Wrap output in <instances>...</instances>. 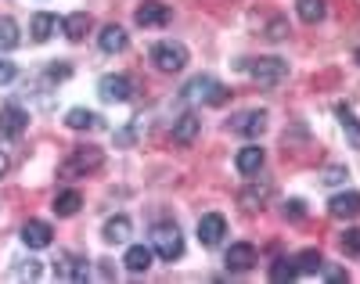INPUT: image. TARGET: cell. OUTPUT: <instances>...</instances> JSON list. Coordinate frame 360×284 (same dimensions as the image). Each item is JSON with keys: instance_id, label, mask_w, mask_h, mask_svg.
<instances>
[{"instance_id": "6da1fadb", "label": "cell", "mask_w": 360, "mask_h": 284, "mask_svg": "<svg viewBox=\"0 0 360 284\" xmlns=\"http://www.w3.org/2000/svg\"><path fill=\"white\" fill-rule=\"evenodd\" d=\"M180 101H184V105H224L227 90L213 76H195V79L184 83V90H180Z\"/></svg>"}, {"instance_id": "7a4b0ae2", "label": "cell", "mask_w": 360, "mask_h": 284, "mask_svg": "<svg viewBox=\"0 0 360 284\" xmlns=\"http://www.w3.org/2000/svg\"><path fill=\"white\" fill-rule=\"evenodd\" d=\"M101 162H105L101 148H72V155L62 162V169H58V173H62L65 180H76V176H86V173H98Z\"/></svg>"}, {"instance_id": "3957f363", "label": "cell", "mask_w": 360, "mask_h": 284, "mask_svg": "<svg viewBox=\"0 0 360 284\" xmlns=\"http://www.w3.org/2000/svg\"><path fill=\"white\" fill-rule=\"evenodd\" d=\"M152 252H155V256H162L166 263L184 256V238H180L176 224H155L152 227Z\"/></svg>"}, {"instance_id": "277c9868", "label": "cell", "mask_w": 360, "mask_h": 284, "mask_svg": "<svg viewBox=\"0 0 360 284\" xmlns=\"http://www.w3.org/2000/svg\"><path fill=\"white\" fill-rule=\"evenodd\" d=\"M249 76H252V83L274 90L288 79V65L281 58H256V61H249Z\"/></svg>"}, {"instance_id": "5b68a950", "label": "cell", "mask_w": 360, "mask_h": 284, "mask_svg": "<svg viewBox=\"0 0 360 284\" xmlns=\"http://www.w3.org/2000/svg\"><path fill=\"white\" fill-rule=\"evenodd\" d=\"M152 65L159 72H180L188 65V47L184 44H176V40H162L152 47Z\"/></svg>"}, {"instance_id": "8992f818", "label": "cell", "mask_w": 360, "mask_h": 284, "mask_svg": "<svg viewBox=\"0 0 360 284\" xmlns=\"http://www.w3.org/2000/svg\"><path fill=\"white\" fill-rule=\"evenodd\" d=\"M98 93H101V101H108V105H123V101L134 98V83H130V76H115V72H108V76H101Z\"/></svg>"}, {"instance_id": "52a82bcc", "label": "cell", "mask_w": 360, "mask_h": 284, "mask_svg": "<svg viewBox=\"0 0 360 284\" xmlns=\"http://www.w3.org/2000/svg\"><path fill=\"white\" fill-rule=\"evenodd\" d=\"M224 234H227V219H224L220 212H205V216L198 219V241H202L205 248H217V245L224 241Z\"/></svg>"}, {"instance_id": "ba28073f", "label": "cell", "mask_w": 360, "mask_h": 284, "mask_svg": "<svg viewBox=\"0 0 360 284\" xmlns=\"http://www.w3.org/2000/svg\"><path fill=\"white\" fill-rule=\"evenodd\" d=\"M25 126H29V115H25L22 105H4L0 108V134L4 137H22Z\"/></svg>"}, {"instance_id": "9c48e42d", "label": "cell", "mask_w": 360, "mask_h": 284, "mask_svg": "<svg viewBox=\"0 0 360 284\" xmlns=\"http://www.w3.org/2000/svg\"><path fill=\"white\" fill-rule=\"evenodd\" d=\"M198 134H202V119L195 115V112H184L176 122H173V144H180V148H188V144H195L198 141Z\"/></svg>"}, {"instance_id": "30bf717a", "label": "cell", "mask_w": 360, "mask_h": 284, "mask_svg": "<svg viewBox=\"0 0 360 284\" xmlns=\"http://www.w3.org/2000/svg\"><path fill=\"white\" fill-rule=\"evenodd\" d=\"M137 25H144V29H162V25H169V8L166 4H159V0H148V4H141L137 8Z\"/></svg>"}, {"instance_id": "8fae6325", "label": "cell", "mask_w": 360, "mask_h": 284, "mask_svg": "<svg viewBox=\"0 0 360 284\" xmlns=\"http://www.w3.org/2000/svg\"><path fill=\"white\" fill-rule=\"evenodd\" d=\"M256 248L252 245H245V241H238V245H231L227 248V270H234V273H245V270H252L256 266Z\"/></svg>"}, {"instance_id": "7c38bea8", "label": "cell", "mask_w": 360, "mask_h": 284, "mask_svg": "<svg viewBox=\"0 0 360 284\" xmlns=\"http://www.w3.org/2000/svg\"><path fill=\"white\" fill-rule=\"evenodd\" d=\"M22 241H25V248H47L54 241V231H51V224H44V219H29V224L22 227Z\"/></svg>"}, {"instance_id": "4fadbf2b", "label": "cell", "mask_w": 360, "mask_h": 284, "mask_svg": "<svg viewBox=\"0 0 360 284\" xmlns=\"http://www.w3.org/2000/svg\"><path fill=\"white\" fill-rule=\"evenodd\" d=\"M231 130L242 137H259L266 130V112H242L238 119H231Z\"/></svg>"}, {"instance_id": "5bb4252c", "label": "cell", "mask_w": 360, "mask_h": 284, "mask_svg": "<svg viewBox=\"0 0 360 284\" xmlns=\"http://www.w3.org/2000/svg\"><path fill=\"white\" fill-rule=\"evenodd\" d=\"M328 212H332L335 219H356V216H360V195H356V191L335 195L332 202H328Z\"/></svg>"}, {"instance_id": "9a60e30c", "label": "cell", "mask_w": 360, "mask_h": 284, "mask_svg": "<svg viewBox=\"0 0 360 284\" xmlns=\"http://www.w3.org/2000/svg\"><path fill=\"white\" fill-rule=\"evenodd\" d=\"M98 44H101L105 54H119V51H127L130 37H127V29H123V25H105L101 33H98Z\"/></svg>"}, {"instance_id": "2e32d148", "label": "cell", "mask_w": 360, "mask_h": 284, "mask_svg": "<svg viewBox=\"0 0 360 284\" xmlns=\"http://www.w3.org/2000/svg\"><path fill=\"white\" fill-rule=\"evenodd\" d=\"M263 148H256V144H249V148H242L238 151V159H234V166H238V173L242 176H256L259 169H263Z\"/></svg>"}, {"instance_id": "e0dca14e", "label": "cell", "mask_w": 360, "mask_h": 284, "mask_svg": "<svg viewBox=\"0 0 360 284\" xmlns=\"http://www.w3.org/2000/svg\"><path fill=\"white\" fill-rule=\"evenodd\" d=\"M90 266L86 259H76V256H62L54 263V277H62V280H86Z\"/></svg>"}, {"instance_id": "ac0fdd59", "label": "cell", "mask_w": 360, "mask_h": 284, "mask_svg": "<svg viewBox=\"0 0 360 284\" xmlns=\"http://www.w3.org/2000/svg\"><path fill=\"white\" fill-rule=\"evenodd\" d=\"M65 126H69V130H98V126H101V115L90 112V108H69Z\"/></svg>"}, {"instance_id": "d6986e66", "label": "cell", "mask_w": 360, "mask_h": 284, "mask_svg": "<svg viewBox=\"0 0 360 284\" xmlns=\"http://www.w3.org/2000/svg\"><path fill=\"white\" fill-rule=\"evenodd\" d=\"M123 263H127L130 273H144L148 266H152V248H148V245H130L127 256H123Z\"/></svg>"}, {"instance_id": "ffe728a7", "label": "cell", "mask_w": 360, "mask_h": 284, "mask_svg": "<svg viewBox=\"0 0 360 284\" xmlns=\"http://www.w3.org/2000/svg\"><path fill=\"white\" fill-rule=\"evenodd\" d=\"M130 231H134V224H130V216H112L108 224H105V241H112V245H123L127 238H130Z\"/></svg>"}, {"instance_id": "44dd1931", "label": "cell", "mask_w": 360, "mask_h": 284, "mask_svg": "<svg viewBox=\"0 0 360 284\" xmlns=\"http://www.w3.org/2000/svg\"><path fill=\"white\" fill-rule=\"evenodd\" d=\"M292 263H295V273H299V277H307V273H321V270H324V259H321V252H317V248L299 252V256H295Z\"/></svg>"}, {"instance_id": "7402d4cb", "label": "cell", "mask_w": 360, "mask_h": 284, "mask_svg": "<svg viewBox=\"0 0 360 284\" xmlns=\"http://www.w3.org/2000/svg\"><path fill=\"white\" fill-rule=\"evenodd\" d=\"M266 198H270V183H266V180H252L245 191H242V205H245V209H259Z\"/></svg>"}, {"instance_id": "603a6c76", "label": "cell", "mask_w": 360, "mask_h": 284, "mask_svg": "<svg viewBox=\"0 0 360 284\" xmlns=\"http://www.w3.org/2000/svg\"><path fill=\"white\" fill-rule=\"evenodd\" d=\"M62 29H65V37H69L72 44H79V40L86 37V29H90V15H86V11H76V15H69V18L62 22Z\"/></svg>"}, {"instance_id": "cb8c5ba5", "label": "cell", "mask_w": 360, "mask_h": 284, "mask_svg": "<svg viewBox=\"0 0 360 284\" xmlns=\"http://www.w3.org/2000/svg\"><path fill=\"white\" fill-rule=\"evenodd\" d=\"M54 29H58V18H54V15H47V11H40V15L33 18V25H29V33H33V40H37V44H47Z\"/></svg>"}, {"instance_id": "d4e9b609", "label": "cell", "mask_w": 360, "mask_h": 284, "mask_svg": "<svg viewBox=\"0 0 360 284\" xmlns=\"http://www.w3.org/2000/svg\"><path fill=\"white\" fill-rule=\"evenodd\" d=\"M295 11H299V18H303L307 25H317L321 18H324V0H299V4H295Z\"/></svg>"}, {"instance_id": "484cf974", "label": "cell", "mask_w": 360, "mask_h": 284, "mask_svg": "<svg viewBox=\"0 0 360 284\" xmlns=\"http://www.w3.org/2000/svg\"><path fill=\"white\" fill-rule=\"evenodd\" d=\"M79 205H83L79 191H62V195L54 198V205H51V209H54L58 216H76V212H79Z\"/></svg>"}, {"instance_id": "4316f807", "label": "cell", "mask_w": 360, "mask_h": 284, "mask_svg": "<svg viewBox=\"0 0 360 284\" xmlns=\"http://www.w3.org/2000/svg\"><path fill=\"white\" fill-rule=\"evenodd\" d=\"M339 122H342V130H346L349 144H353V148H360V119H356L346 105H339Z\"/></svg>"}, {"instance_id": "83f0119b", "label": "cell", "mask_w": 360, "mask_h": 284, "mask_svg": "<svg viewBox=\"0 0 360 284\" xmlns=\"http://www.w3.org/2000/svg\"><path fill=\"white\" fill-rule=\"evenodd\" d=\"M22 44V37H18V25L11 22V18H0V51H15Z\"/></svg>"}, {"instance_id": "f1b7e54d", "label": "cell", "mask_w": 360, "mask_h": 284, "mask_svg": "<svg viewBox=\"0 0 360 284\" xmlns=\"http://www.w3.org/2000/svg\"><path fill=\"white\" fill-rule=\"evenodd\" d=\"M11 273H15L18 280H37V277L44 273V266H40V259H22Z\"/></svg>"}, {"instance_id": "f546056e", "label": "cell", "mask_w": 360, "mask_h": 284, "mask_svg": "<svg viewBox=\"0 0 360 284\" xmlns=\"http://www.w3.org/2000/svg\"><path fill=\"white\" fill-rule=\"evenodd\" d=\"M295 263L292 259H278L274 266H270V280H295Z\"/></svg>"}, {"instance_id": "4dcf8cb0", "label": "cell", "mask_w": 360, "mask_h": 284, "mask_svg": "<svg viewBox=\"0 0 360 284\" xmlns=\"http://www.w3.org/2000/svg\"><path fill=\"white\" fill-rule=\"evenodd\" d=\"M342 252L346 256H360V227H349L342 234Z\"/></svg>"}, {"instance_id": "1f68e13d", "label": "cell", "mask_w": 360, "mask_h": 284, "mask_svg": "<svg viewBox=\"0 0 360 284\" xmlns=\"http://www.w3.org/2000/svg\"><path fill=\"white\" fill-rule=\"evenodd\" d=\"M346 176H349V173H346V169H342V166H328V169H324V176H321V180H324V183H328V187H339V183H346Z\"/></svg>"}, {"instance_id": "d6a6232c", "label": "cell", "mask_w": 360, "mask_h": 284, "mask_svg": "<svg viewBox=\"0 0 360 284\" xmlns=\"http://www.w3.org/2000/svg\"><path fill=\"white\" fill-rule=\"evenodd\" d=\"M15 79V61H4L0 58V86H8Z\"/></svg>"}, {"instance_id": "836d02e7", "label": "cell", "mask_w": 360, "mask_h": 284, "mask_svg": "<svg viewBox=\"0 0 360 284\" xmlns=\"http://www.w3.org/2000/svg\"><path fill=\"white\" fill-rule=\"evenodd\" d=\"M285 33H288V25H285V18H274V22H270V40H285Z\"/></svg>"}, {"instance_id": "e575fe53", "label": "cell", "mask_w": 360, "mask_h": 284, "mask_svg": "<svg viewBox=\"0 0 360 284\" xmlns=\"http://www.w3.org/2000/svg\"><path fill=\"white\" fill-rule=\"evenodd\" d=\"M307 209H303V202H299V198H292V202H285V216H292V219H299V216H303Z\"/></svg>"}, {"instance_id": "d590c367", "label": "cell", "mask_w": 360, "mask_h": 284, "mask_svg": "<svg viewBox=\"0 0 360 284\" xmlns=\"http://www.w3.org/2000/svg\"><path fill=\"white\" fill-rule=\"evenodd\" d=\"M328 280H349L346 270H328Z\"/></svg>"}, {"instance_id": "8d00e7d4", "label": "cell", "mask_w": 360, "mask_h": 284, "mask_svg": "<svg viewBox=\"0 0 360 284\" xmlns=\"http://www.w3.org/2000/svg\"><path fill=\"white\" fill-rule=\"evenodd\" d=\"M8 173V159H4V155H0V176H4Z\"/></svg>"}, {"instance_id": "74e56055", "label": "cell", "mask_w": 360, "mask_h": 284, "mask_svg": "<svg viewBox=\"0 0 360 284\" xmlns=\"http://www.w3.org/2000/svg\"><path fill=\"white\" fill-rule=\"evenodd\" d=\"M356 65H360V51H356Z\"/></svg>"}]
</instances>
